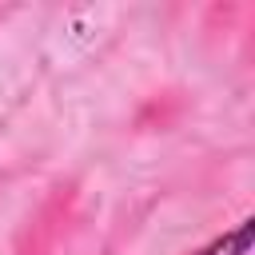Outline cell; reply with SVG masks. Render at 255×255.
<instances>
[{
	"mask_svg": "<svg viewBox=\"0 0 255 255\" xmlns=\"http://www.w3.org/2000/svg\"><path fill=\"white\" fill-rule=\"evenodd\" d=\"M247 231H251V223H239L227 239H215L207 251H199V255H243L247 251Z\"/></svg>",
	"mask_w": 255,
	"mask_h": 255,
	"instance_id": "obj_1",
	"label": "cell"
}]
</instances>
